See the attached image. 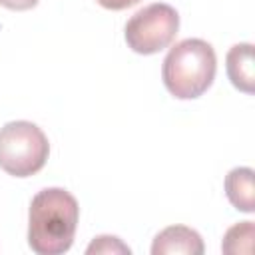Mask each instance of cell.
Segmentation results:
<instances>
[{
  "instance_id": "obj_1",
  "label": "cell",
  "mask_w": 255,
  "mask_h": 255,
  "mask_svg": "<svg viewBox=\"0 0 255 255\" xmlns=\"http://www.w3.org/2000/svg\"><path fill=\"white\" fill-rule=\"evenodd\" d=\"M80 207L76 197L62 187L38 191L28 209V245L38 255L66 253L76 235Z\"/></svg>"
},
{
  "instance_id": "obj_2",
  "label": "cell",
  "mask_w": 255,
  "mask_h": 255,
  "mask_svg": "<svg viewBox=\"0 0 255 255\" xmlns=\"http://www.w3.org/2000/svg\"><path fill=\"white\" fill-rule=\"evenodd\" d=\"M215 72L217 58L213 46L201 38H187L169 48L161 66V80L173 98L195 100L209 90Z\"/></svg>"
},
{
  "instance_id": "obj_3",
  "label": "cell",
  "mask_w": 255,
  "mask_h": 255,
  "mask_svg": "<svg viewBox=\"0 0 255 255\" xmlns=\"http://www.w3.org/2000/svg\"><path fill=\"white\" fill-rule=\"evenodd\" d=\"M50 155L46 133L32 122L18 120L0 128V169L14 177L38 173Z\"/></svg>"
},
{
  "instance_id": "obj_4",
  "label": "cell",
  "mask_w": 255,
  "mask_h": 255,
  "mask_svg": "<svg viewBox=\"0 0 255 255\" xmlns=\"http://www.w3.org/2000/svg\"><path fill=\"white\" fill-rule=\"evenodd\" d=\"M179 30V14L173 6L155 2L137 10L126 24V42L135 54H157L167 48Z\"/></svg>"
},
{
  "instance_id": "obj_5",
  "label": "cell",
  "mask_w": 255,
  "mask_h": 255,
  "mask_svg": "<svg viewBox=\"0 0 255 255\" xmlns=\"http://www.w3.org/2000/svg\"><path fill=\"white\" fill-rule=\"evenodd\" d=\"M205 251L201 235L185 225H169L151 243V255H201Z\"/></svg>"
},
{
  "instance_id": "obj_6",
  "label": "cell",
  "mask_w": 255,
  "mask_h": 255,
  "mask_svg": "<svg viewBox=\"0 0 255 255\" xmlns=\"http://www.w3.org/2000/svg\"><path fill=\"white\" fill-rule=\"evenodd\" d=\"M225 68L231 84L243 92L253 94L255 90V64H253V44L241 42L229 48L225 58Z\"/></svg>"
},
{
  "instance_id": "obj_7",
  "label": "cell",
  "mask_w": 255,
  "mask_h": 255,
  "mask_svg": "<svg viewBox=\"0 0 255 255\" xmlns=\"http://www.w3.org/2000/svg\"><path fill=\"white\" fill-rule=\"evenodd\" d=\"M225 193L231 205L243 213H253L255 193H253V169L233 167L225 175Z\"/></svg>"
},
{
  "instance_id": "obj_8",
  "label": "cell",
  "mask_w": 255,
  "mask_h": 255,
  "mask_svg": "<svg viewBox=\"0 0 255 255\" xmlns=\"http://www.w3.org/2000/svg\"><path fill=\"white\" fill-rule=\"evenodd\" d=\"M253 233H255L253 221L235 223L223 235L221 251L229 253V255H237V253L239 255H251V251H253Z\"/></svg>"
},
{
  "instance_id": "obj_9",
  "label": "cell",
  "mask_w": 255,
  "mask_h": 255,
  "mask_svg": "<svg viewBox=\"0 0 255 255\" xmlns=\"http://www.w3.org/2000/svg\"><path fill=\"white\" fill-rule=\"evenodd\" d=\"M86 253H88V255H98V253H104V255H110V253H112V255H116V253L129 255L131 249H129L120 237H116V235H100V237H96V239L88 245Z\"/></svg>"
},
{
  "instance_id": "obj_10",
  "label": "cell",
  "mask_w": 255,
  "mask_h": 255,
  "mask_svg": "<svg viewBox=\"0 0 255 255\" xmlns=\"http://www.w3.org/2000/svg\"><path fill=\"white\" fill-rule=\"evenodd\" d=\"M40 0H0V6L8 8V10H32L34 6H38Z\"/></svg>"
},
{
  "instance_id": "obj_11",
  "label": "cell",
  "mask_w": 255,
  "mask_h": 255,
  "mask_svg": "<svg viewBox=\"0 0 255 255\" xmlns=\"http://www.w3.org/2000/svg\"><path fill=\"white\" fill-rule=\"evenodd\" d=\"M96 2L106 10H126L135 6L139 0H96Z\"/></svg>"
}]
</instances>
